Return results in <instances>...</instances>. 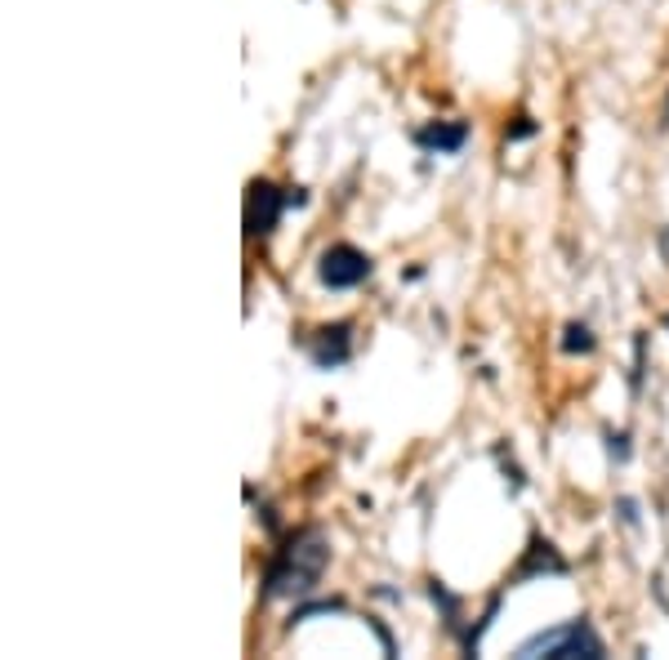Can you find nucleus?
Returning <instances> with one entry per match:
<instances>
[{
    "label": "nucleus",
    "instance_id": "obj_3",
    "mask_svg": "<svg viewBox=\"0 0 669 660\" xmlns=\"http://www.w3.org/2000/svg\"><path fill=\"white\" fill-rule=\"evenodd\" d=\"M281 210H285V193H277L268 179H255L246 193V237H268Z\"/></svg>",
    "mask_w": 669,
    "mask_h": 660
},
{
    "label": "nucleus",
    "instance_id": "obj_8",
    "mask_svg": "<svg viewBox=\"0 0 669 660\" xmlns=\"http://www.w3.org/2000/svg\"><path fill=\"white\" fill-rule=\"evenodd\" d=\"M562 349H567V353H589V349H594L589 326H585V321H571V326L562 330Z\"/></svg>",
    "mask_w": 669,
    "mask_h": 660
},
{
    "label": "nucleus",
    "instance_id": "obj_5",
    "mask_svg": "<svg viewBox=\"0 0 669 660\" xmlns=\"http://www.w3.org/2000/svg\"><path fill=\"white\" fill-rule=\"evenodd\" d=\"M349 335H353L349 326H326V330H317L313 362H317V366H340V362H349V353H353Z\"/></svg>",
    "mask_w": 669,
    "mask_h": 660
},
{
    "label": "nucleus",
    "instance_id": "obj_2",
    "mask_svg": "<svg viewBox=\"0 0 669 660\" xmlns=\"http://www.w3.org/2000/svg\"><path fill=\"white\" fill-rule=\"evenodd\" d=\"M518 656H562V660L589 656V660H598V656H603V638H598L585 621H571V625H562V630H549V634H536L532 643H522Z\"/></svg>",
    "mask_w": 669,
    "mask_h": 660
},
{
    "label": "nucleus",
    "instance_id": "obj_7",
    "mask_svg": "<svg viewBox=\"0 0 669 660\" xmlns=\"http://www.w3.org/2000/svg\"><path fill=\"white\" fill-rule=\"evenodd\" d=\"M464 138H469V125H464V121L419 130V144H424V148H438V152H455V148L464 144Z\"/></svg>",
    "mask_w": 669,
    "mask_h": 660
},
{
    "label": "nucleus",
    "instance_id": "obj_6",
    "mask_svg": "<svg viewBox=\"0 0 669 660\" xmlns=\"http://www.w3.org/2000/svg\"><path fill=\"white\" fill-rule=\"evenodd\" d=\"M540 572H554V576H562V572H567V562L558 558V549H554L549 540H532V558L518 567V580L540 576Z\"/></svg>",
    "mask_w": 669,
    "mask_h": 660
},
{
    "label": "nucleus",
    "instance_id": "obj_4",
    "mask_svg": "<svg viewBox=\"0 0 669 660\" xmlns=\"http://www.w3.org/2000/svg\"><path fill=\"white\" fill-rule=\"evenodd\" d=\"M321 281L330 291H349V286H357V281H366L370 277V259L362 255V250H353V246H330L326 255H321Z\"/></svg>",
    "mask_w": 669,
    "mask_h": 660
},
{
    "label": "nucleus",
    "instance_id": "obj_1",
    "mask_svg": "<svg viewBox=\"0 0 669 660\" xmlns=\"http://www.w3.org/2000/svg\"><path fill=\"white\" fill-rule=\"evenodd\" d=\"M330 562V545L317 527L308 531H295L291 540H285V549L277 553V562L268 567V580H264V598H300L308 594L321 572Z\"/></svg>",
    "mask_w": 669,
    "mask_h": 660
},
{
    "label": "nucleus",
    "instance_id": "obj_9",
    "mask_svg": "<svg viewBox=\"0 0 669 660\" xmlns=\"http://www.w3.org/2000/svg\"><path fill=\"white\" fill-rule=\"evenodd\" d=\"M625 442H630V438H611V455H616V460H625V455H630Z\"/></svg>",
    "mask_w": 669,
    "mask_h": 660
}]
</instances>
